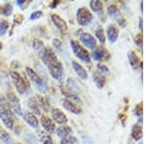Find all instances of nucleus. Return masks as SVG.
Returning <instances> with one entry per match:
<instances>
[{"label": "nucleus", "instance_id": "obj_1", "mask_svg": "<svg viewBox=\"0 0 146 144\" xmlns=\"http://www.w3.org/2000/svg\"><path fill=\"white\" fill-rule=\"evenodd\" d=\"M14 114L5 96L0 94V119L4 126L9 129H14Z\"/></svg>", "mask_w": 146, "mask_h": 144}, {"label": "nucleus", "instance_id": "obj_2", "mask_svg": "<svg viewBox=\"0 0 146 144\" xmlns=\"http://www.w3.org/2000/svg\"><path fill=\"white\" fill-rule=\"evenodd\" d=\"M9 75H10L12 82H13L14 86H15L18 93L20 94H25V91H27L28 88L27 81L21 76V74H19L17 71H14V70H11V71L9 72Z\"/></svg>", "mask_w": 146, "mask_h": 144}, {"label": "nucleus", "instance_id": "obj_3", "mask_svg": "<svg viewBox=\"0 0 146 144\" xmlns=\"http://www.w3.org/2000/svg\"><path fill=\"white\" fill-rule=\"evenodd\" d=\"M70 45H71L73 53H74V55L76 56L77 58L87 63L91 62V56H90V54H89V52L87 51L84 47H82L76 40H71V41H70Z\"/></svg>", "mask_w": 146, "mask_h": 144}, {"label": "nucleus", "instance_id": "obj_4", "mask_svg": "<svg viewBox=\"0 0 146 144\" xmlns=\"http://www.w3.org/2000/svg\"><path fill=\"white\" fill-rule=\"evenodd\" d=\"M25 73H27L28 78L30 79V81L35 85V87H36L37 90L43 92V93L44 92H46V90H47L46 82L43 81V79H42V78L40 77L39 75L37 74L33 69H32V68L27 66V68H25Z\"/></svg>", "mask_w": 146, "mask_h": 144}, {"label": "nucleus", "instance_id": "obj_5", "mask_svg": "<svg viewBox=\"0 0 146 144\" xmlns=\"http://www.w3.org/2000/svg\"><path fill=\"white\" fill-rule=\"evenodd\" d=\"M40 58H41L42 61H43V63L46 66H49L52 63L58 60L55 52L52 50L51 48H49V47H44V48L40 51Z\"/></svg>", "mask_w": 146, "mask_h": 144}, {"label": "nucleus", "instance_id": "obj_6", "mask_svg": "<svg viewBox=\"0 0 146 144\" xmlns=\"http://www.w3.org/2000/svg\"><path fill=\"white\" fill-rule=\"evenodd\" d=\"M6 100L8 101L9 105H10L11 109L17 115H19V116H22L23 110H22V106H21L20 100L18 98V96L14 93H12V92H8L6 96Z\"/></svg>", "mask_w": 146, "mask_h": 144}, {"label": "nucleus", "instance_id": "obj_7", "mask_svg": "<svg viewBox=\"0 0 146 144\" xmlns=\"http://www.w3.org/2000/svg\"><path fill=\"white\" fill-rule=\"evenodd\" d=\"M93 21V15L90 11L85 7L79 8L77 11V22L82 27H86V25H90L91 22Z\"/></svg>", "mask_w": 146, "mask_h": 144}, {"label": "nucleus", "instance_id": "obj_8", "mask_svg": "<svg viewBox=\"0 0 146 144\" xmlns=\"http://www.w3.org/2000/svg\"><path fill=\"white\" fill-rule=\"evenodd\" d=\"M48 67V70L50 72V74L52 75V77L54 79L58 80V81H60L62 79V76H63V67H62V64L60 61H56V62L52 63L50 64Z\"/></svg>", "mask_w": 146, "mask_h": 144}, {"label": "nucleus", "instance_id": "obj_9", "mask_svg": "<svg viewBox=\"0 0 146 144\" xmlns=\"http://www.w3.org/2000/svg\"><path fill=\"white\" fill-rule=\"evenodd\" d=\"M41 125L43 127V129H45L46 133H55L56 131V126H55V123L53 122V120L50 119L47 115L45 114H41Z\"/></svg>", "mask_w": 146, "mask_h": 144}, {"label": "nucleus", "instance_id": "obj_10", "mask_svg": "<svg viewBox=\"0 0 146 144\" xmlns=\"http://www.w3.org/2000/svg\"><path fill=\"white\" fill-rule=\"evenodd\" d=\"M51 115H52V118H53L54 121L56 123H58V124L65 125L68 121L66 115H65L60 109H58V108H54V109H52Z\"/></svg>", "mask_w": 146, "mask_h": 144}, {"label": "nucleus", "instance_id": "obj_11", "mask_svg": "<svg viewBox=\"0 0 146 144\" xmlns=\"http://www.w3.org/2000/svg\"><path fill=\"white\" fill-rule=\"evenodd\" d=\"M80 41L89 49H95L96 46V41L90 33H82L80 35Z\"/></svg>", "mask_w": 146, "mask_h": 144}, {"label": "nucleus", "instance_id": "obj_12", "mask_svg": "<svg viewBox=\"0 0 146 144\" xmlns=\"http://www.w3.org/2000/svg\"><path fill=\"white\" fill-rule=\"evenodd\" d=\"M52 21H53V23H55L56 27H58V29H60V32H62V33H65V32L67 31L68 27H67L66 22H65L64 20H62V19L60 18L58 15H56V14H54V15H52Z\"/></svg>", "mask_w": 146, "mask_h": 144}, {"label": "nucleus", "instance_id": "obj_13", "mask_svg": "<svg viewBox=\"0 0 146 144\" xmlns=\"http://www.w3.org/2000/svg\"><path fill=\"white\" fill-rule=\"evenodd\" d=\"M108 14H109L111 17H113L114 19H116L117 22L119 23V25H121V27H125V25H126V22H125L124 18L122 17L121 15H120V12L118 10V8H117L115 5H111L108 8Z\"/></svg>", "mask_w": 146, "mask_h": 144}, {"label": "nucleus", "instance_id": "obj_14", "mask_svg": "<svg viewBox=\"0 0 146 144\" xmlns=\"http://www.w3.org/2000/svg\"><path fill=\"white\" fill-rule=\"evenodd\" d=\"M71 63H72V67H73V69H74L75 73L80 77V79H82V80L88 79V73H87L85 68L82 66L80 63L77 62L76 60H72Z\"/></svg>", "mask_w": 146, "mask_h": 144}, {"label": "nucleus", "instance_id": "obj_15", "mask_svg": "<svg viewBox=\"0 0 146 144\" xmlns=\"http://www.w3.org/2000/svg\"><path fill=\"white\" fill-rule=\"evenodd\" d=\"M23 120H25L30 127H33V129H37V127H39V121L33 113L25 112V114H23Z\"/></svg>", "mask_w": 146, "mask_h": 144}, {"label": "nucleus", "instance_id": "obj_16", "mask_svg": "<svg viewBox=\"0 0 146 144\" xmlns=\"http://www.w3.org/2000/svg\"><path fill=\"white\" fill-rule=\"evenodd\" d=\"M106 34H107V37H108V39H109V41L111 42V43H114L117 40V38H118L119 30L114 25H109L106 29Z\"/></svg>", "mask_w": 146, "mask_h": 144}, {"label": "nucleus", "instance_id": "obj_17", "mask_svg": "<svg viewBox=\"0 0 146 144\" xmlns=\"http://www.w3.org/2000/svg\"><path fill=\"white\" fill-rule=\"evenodd\" d=\"M62 106L64 107V109L68 110L71 113H74V114H80L81 113V109L74 102H72L70 100H64L62 101Z\"/></svg>", "mask_w": 146, "mask_h": 144}, {"label": "nucleus", "instance_id": "obj_18", "mask_svg": "<svg viewBox=\"0 0 146 144\" xmlns=\"http://www.w3.org/2000/svg\"><path fill=\"white\" fill-rule=\"evenodd\" d=\"M71 133H72V129L69 126H67V125H62V126L58 127L56 129V135L62 139L70 135Z\"/></svg>", "mask_w": 146, "mask_h": 144}, {"label": "nucleus", "instance_id": "obj_19", "mask_svg": "<svg viewBox=\"0 0 146 144\" xmlns=\"http://www.w3.org/2000/svg\"><path fill=\"white\" fill-rule=\"evenodd\" d=\"M60 91H62L63 96L66 98L67 100H70V101H72V102H74V103L75 102H76V103H81V100H80L76 94H74L73 93H71L70 91H68V90H66L65 88H63L62 86L60 87Z\"/></svg>", "mask_w": 146, "mask_h": 144}, {"label": "nucleus", "instance_id": "obj_20", "mask_svg": "<svg viewBox=\"0 0 146 144\" xmlns=\"http://www.w3.org/2000/svg\"><path fill=\"white\" fill-rule=\"evenodd\" d=\"M35 98H36V100H37V102H38V105H39L40 108H42V109L45 111V112H48V111L50 110V103H49V100H48V98H47L46 96L39 94V96H37Z\"/></svg>", "mask_w": 146, "mask_h": 144}, {"label": "nucleus", "instance_id": "obj_21", "mask_svg": "<svg viewBox=\"0 0 146 144\" xmlns=\"http://www.w3.org/2000/svg\"><path fill=\"white\" fill-rule=\"evenodd\" d=\"M27 105H28V108L36 115H41V111H40V107L38 105V102H37L36 98L34 96H31L29 98V100L27 101Z\"/></svg>", "mask_w": 146, "mask_h": 144}, {"label": "nucleus", "instance_id": "obj_22", "mask_svg": "<svg viewBox=\"0 0 146 144\" xmlns=\"http://www.w3.org/2000/svg\"><path fill=\"white\" fill-rule=\"evenodd\" d=\"M129 63H131V67L133 69H137L138 67L141 66V62H140V60L135 52H129Z\"/></svg>", "mask_w": 146, "mask_h": 144}, {"label": "nucleus", "instance_id": "obj_23", "mask_svg": "<svg viewBox=\"0 0 146 144\" xmlns=\"http://www.w3.org/2000/svg\"><path fill=\"white\" fill-rule=\"evenodd\" d=\"M93 58L95 60H101L104 58L105 56H108V53L105 51V49H103L102 47H98L95 51L93 52Z\"/></svg>", "mask_w": 146, "mask_h": 144}, {"label": "nucleus", "instance_id": "obj_24", "mask_svg": "<svg viewBox=\"0 0 146 144\" xmlns=\"http://www.w3.org/2000/svg\"><path fill=\"white\" fill-rule=\"evenodd\" d=\"M38 137L42 144H53V139H52L50 133H46L45 131H40L38 133Z\"/></svg>", "mask_w": 146, "mask_h": 144}, {"label": "nucleus", "instance_id": "obj_25", "mask_svg": "<svg viewBox=\"0 0 146 144\" xmlns=\"http://www.w3.org/2000/svg\"><path fill=\"white\" fill-rule=\"evenodd\" d=\"M90 7L94 12L98 14H100L103 10V4L100 0H92L90 2Z\"/></svg>", "mask_w": 146, "mask_h": 144}, {"label": "nucleus", "instance_id": "obj_26", "mask_svg": "<svg viewBox=\"0 0 146 144\" xmlns=\"http://www.w3.org/2000/svg\"><path fill=\"white\" fill-rule=\"evenodd\" d=\"M131 136L135 140H139L142 137V127L138 124L135 125L133 127V131H131Z\"/></svg>", "mask_w": 146, "mask_h": 144}, {"label": "nucleus", "instance_id": "obj_27", "mask_svg": "<svg viewBox=\"0 0 146 144\" xmlns=\"http://www.w3.org/2000/svg\"><path fill=\"white\" fill-rule=\"evenodd\" d=\"M94 80H95V83L96 86H98V89L103 88V86H104V84H105V78L103 77L100 73H98V72L95 73V75H94Z\"/></svg>", "mask_w": 146, "mask_h": 144}, {"label": "nucleus", "instance_id": "obj_28", "mask_svg": "<svg viewBox=\"0 0 146 144\" xmlns=\"http://www.w3.org/2000/svg\"><path fill=\"white\" fill-rule=\"evenodd\" d=\"M0 139L5 144H14L13 139H12V137L10 136V134L7 133L6 131H4V129L0 131Z\"/></svg>", "mask_w": 146, "mask_h": 144}, {"label": "nucleus", "instance_id": "obj_29", "mask_svg": "<svg viewBox=\"0 0 146 144\" xmlns=\"http://www.w3.org/2000/svg\"><path fill=\"white\" fill-rule=\"evenodd\" d=\"M13 13V6L10 3H5L4 6L2 7V14H3L5 17H10Z\"/></svg>", "mask_w": 146, "mask_h": 144}, {"label": "nucleus", "instance_id": "obj_30", "mask_svg": "<svg viewBox=\"0 0 146 144\" xmlns=\"http://www.w3.org/2000/svg\"><path fill=\"white\" fill-rule=\"evenodd\" d=\"M32 48H33L34 50H36V51H41L42 49L44 48L43 41H42V40H40V39H37V38L33 39V40H32Z\"/></svg>", "mask_w": 146, "mask_h": 144}, {"label": "nucleus", "instance_id": "obj_31", "mask_svg": "<svg viewBox=\"0 0 146 144\" xmlns=\"http://www.w3.org/2000/svg\"><path fill=\"white\" fill-rule=\"evenodd\" d=\"M9 28V23L6 20H2L0 22V36H3Z\"/></svg>", "mask_w": 146, "mask_h": 144}, {"label": "nucleus", "instance_id": "obj_32", "mask_svg": "<svg viewBox=\"0 0 146 144\" xmlns=\"http://www.w3.org/2000/svg\"><path fill=\"white\" fill-rule=\"evenodd\" d=\"M78 140L75 136L72 135H68L66 137L62 138V141H60V144H77Z\"/></svg>", "mask_w": 146, "mask_h": 144}, {"label": "nucleus", "instance_id": "obj_33", "mask_svg": "<svg viewBox=\"0 0 146 144\" xmlns=\"http://www.w3.org/2000/svg\"><path fill=\"white\" fill-rule=\"evenodd\" d=\"M96 38L100 40V43H105V36H104V31L101 27H98V29L96 30Z\"/></svg>", "mask_w": 146, "mask_h": 144}, {"label": "nucleus", "instance_id": "obj_34", "mask_svg": "<svg viewBox=\"0 0 146 144\" xmlns=\"http://www.w3.org/2000/svg\"><path fill=\"white\" fill-rule=\"evenodd\" d=\"M67 86L70 87V89H72V91H78V86H77L76 82H75L72 78H68Z\"/></svg>", "mask_w": 146, "mask_h": 144}, {"label": "nucleus", "instance_id": "obj_35", "mask_svg": "<svg viewBox=\"0 0 146 144\" xmlns=\"http://www.w3.org/2000/svg\"><path fill=\"white\" fill-rule=\"evenodd\" d=\"M42 15H43V12L42 11H35L33 12V13L30 15L29 19L31 21H35V20H38V19H40L42 17Z\"/></svg>", "mask_w": 146, "mask_h": 144}, {"label": "nucleus", "instance_id": "obj_36", "mask_svg": "<svg viewBox=\"0 0 146 144\" xmlns=\"http://www.w3.org/2000/svg\"><path fill=\"white\" fill-rule=\"evenodd\" d=\"M23 16L21 15V14H18V15H16L15 17H14L13 22H14V25H19L23 23Z\"/></svg>", "mask_w": 146, "mask_h": 144}, {"label": "nucleus", "instance_id": "obj_37", "mask_svg": "<svg viewBox=\"0 0 146 144\" xmlns=\"http://www.w3.org/2000/svg\"><path fill=\"white\" fill-rule=\"evenodd\" d=\"M98 73H108V68H107V66H105L104 64H102V63H98Z\"/></svg>", "mask_w": 146, "mask_h": 144}, {"label": "nucleus", "instance_id": "obj_38", "mask_svg": "<svg viewBox=\"0 0 146 144\" xmlns=\"http://www.w3.org/2000/svg\"><path fill=\"white\" fill-rule=\"evenodd\" d=\"M142 103H138L137 105L135 106V114L136 115V116L140 117L141 115H142Z\"/></svg>", "mask_w": 146, "mask_h": 144}, {"label": "nucleus", "instance_id": "obj_39", "mask_svg": "<svg viewBox=\"0 0 146 144\" xmlns=\"http://www.w3.org/2000/svg\"><path fill=\"white\" fill-rule=\"evenodd\" d=\"M53 45L56 50H58V51L62 50V42H60L58 39H54L53 40Z\"/></svg>", "mask_w": 146, "mask_h": 144}, {"label": "nucleus", "instance_id": "obj_40", "mask_svg": "<svg viewBox=\"0 0 146 144\" xmlns=\"http://www.w3.org/2000/svg\"><path fill=\"white\" fill-rule=\"evenodd\" d=\"M135 42L138 45V46H141V44H142V34L141 33L138 34L135 38Z\"/></svg>", "mask_w": 146, "mask_h": 144}, {"label": "nucleus", "instance_id": "obj_41", "mask_svg": "<svg viewBox=\"0 0 146 144\" xmlns=\"http://www.w3.org/2000/svg\"><path fill=\"white\" fill-rule=\"evenodd\" d=\"M82 138H83L84 143H86V144H93V139H92L91 137H89L88 135H83V136H82Z\"/></svg>", "mask_w": 146, "mask_h": 144}, {"label": "nucleus", "instance_id": "obj_42", "mask_svg": "<svg viewBox=\"0 0 146 144\" xmlns=\"http://www.w3.org/2000/svg\"><path fill=\"white\" fill-rule=\"evenodd\" d=\"M11 66H12V68H14V69H17L18 67H20V64H19V61L14 60L13 62H12Z\"/></svg>", "mask_w": 146, "mask_h": 144}, {"label": "nucleus", "instance_id": "obj_43", "mask_svg": "<svg viewBox=\"0 0 146 144\" xmlns=\"http://www.w3.org/2000/svg\"><path fill=\"white\" fill-rule=\"evenodd\" d=\"M58 3H60V1H53L52 2V3L50 4V8H52V9H54V8H56V6L58 5Z\"/></svg>", "mask_w": 146, "mask_h": 144}, {"label": "nucleus", "instance_id": "obj_44", "mask_svg": "<svg viewBox=\"0 0 146 144\" xmlns=\"http://www.w3.org/2000/svg\"><path fill=\"white\" fill-rule=\"evenodd\" d=\"M17 4L19 6L23 7V5H25V0H17Z\"/></svg>", "mask_w": 146, "mask_h": 144}, {"label": "nucleus", "instance_id": "obj_45", "mask_svg": "<svg viewBox=\"0 0 146 144\" xmlns=\"http://www.w3.org/2000/svg\"><path fill=\"white\" fill-rule=\"evenodd\" d=\"M2 47H3V44H2V42H0V50L2 49Z\"/></svg>", "mask_w": 146, "mask_h": 144}, {"label": "nucleus", "instance_id": "obj_46", "mask_svg": "<svg viewBox=\"0 0 146 144\" xmlns=\"http://www.w3.org/2000/svg\"><path fill=\"white\" fill-rule=\"evenodd\" d=\"M139 144H142V143H139Z\"/></svg>", "mask_w": 146, "mask_h": 144}]
</instances>
